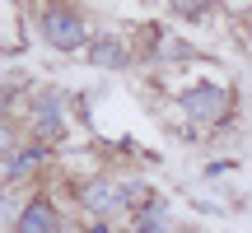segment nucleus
I'll return each instance as SVG.
<instances>
[{
    "label": "nucleus",
    "mask_w": 252,
    "mask_h": 233,
    "mask_svg": "<svg viewBox=\"0 0 252 233\" xmlns=\"http://www.w3.org/2000/svg\"><path fill=\"white\" fill-rule=\"evenodd\" d=\"M159 56H168V61H191V56H196V52H191L187 42H178V37H168V42L159 47Z\"/></svg>",
    "instance_id": "8"
},
{
    "label": "nucleus",
    "mask_w": 252,
    "mask_h": 233,
    "mask_svg": "<svg viewBox=\"0 0 252 233\" xmlns=\"http://www.w3.org/2000/svg\"><path fill=\"white\" fill-rule=\"evenodd\" d=\"M37 159H42V149H24V154H9L0 173H9V177H24V173H33V168H37Z\"/></svg>",
    "instance_id": "7"
},
{
    "label": "nucleus",
    "mask_w": 252,
    "mask_h": 233,
    "mask_svg": "<svg viewBox=\"0 0 252 233\" xmlns=\"http://www.w3.org/2000/svg\"><path fill=\"white\" fill-rule=\"evenodd\" d=\"M173 14H187V19H206L210 5H173Z\"/></svg>",
    "instance_id": "10"
},
{
    "label": "nucleus",
    "mask_w": 252,
    "mask_h": 233,
    "mask_svg": "<svg viewBox=\"0 0 252 233\" xmlns=\"http://www.w3.org/2000/svg\"><path fill=\"white\" fill-rule=\"evenodd\" d=\"M89 61L103 65V70H122L126 65V47L117 42V37H94L89 42Z\"/></svg>",
    "instance_id": "5"
},
{
    "label": "nucleus",
    "mask_w": 252,
    "mask_h": 233,
    "mask_svg": "<svg viewBox=\"0 0 252 233\" xmlns=\"http://www.w3.org/2000/svg\"><path fill=\"white\" fill-rule=\"evenodd\" d=\"M42 37L56 52H80V47H89V19L80 9L52 5V9H42Z\"/></svg>",
    "instance_id": "1"
},
{
    "label": "nucleus",
    "mask_w": 252,
    "mask_h": 233,
    "mask_svg": "<svg viewBox=\"0 0 252 233\" xmlns=\"http://www.w3.org/2000/svg\"><path fill=\"white\" fill-rule=\"evenodd\" d=\"M14 233H61V219H56L52 201H28L24 215L14 219Z\"/></svg>",
    "instance_id": "4"
},
{
    "label": "nucleus",
    "mask_w": 252,
    "mask_h": 233,
    "mask_svg": "<svg viewBox=\"0 0 252 233\" xmlns=\"http://www.w3.org/2000/svg\"><path fill=\"white\" fill-rule=\"evenodd\" d=\"M182 112H187L191 121H220V116L229 112V93L220 89V84H191V89L182 93Z\"/></svg>",
    "instance_id": "3"
},
{
    "label": "nucleus",
    "mask_w": 252,
    "mask_h": 233,
    "mask_svg": "<svg viewBox=\"0 0 252 233\" xmlns=\"http://www.w3.org/2000/svg\"><path fill=\"white\" fill-rule=\"evenodd\" d=\"M140 233H163V205H145V219H140Z\"/></svg>",
    "instance_id": "9"
},
{
    "label": "nucleus",
    "mask_w": 252,
    "mask_h": 233,
    "mask_svg": "<svg viewBox=\"0 0 252 233\" xmlns=\"http://www.w3.org/2000/svg\"><path fill=\"white\" fill-rule=\"evenodd\" d=\"M150 191H145V182H108V177H94L89 187H84V210H94V215H112V210H122L126 201H145Z\"/></svg>",
    "instance_id": "2"
},
{
    "label": "nucleus",
    "mask_w": 252,
    "mask_h": 233,
    "mask_svg": "<svg viewBox=\"0 0 252 233\" xmlns=\"http://www.w3.org/2000/svg\"><path fill=\"white\" fill-rule=\"evenodd\" d=\"M89 233H108V224H89Z\"/></svg>",
    "instance_id": "12"
},
{
    "label": "nucleus",
    "mask_w": 252,
    "mask_h": 233,
    "mask_svg": "<svg viewBox=\"0 0 252 233\" xmlns=\"http://www.w3.org/2000/svg\"><path fill=\"white\" fill-rule=\"evenodd\" d=\"M33 131L37 135H61V98H56V93H42V98H37Z\"/></svg>",
    "instance_id": "6"
},
{
    "label": "nucleus",
    "mask_w": 252,
    "mask_h": 233,
    "mask_svg": "<svg viewBox=\"0 0 252 233\" xmlns=\"http://www.w3.org/2000/svg\"><path fill=\"white\" fill-rule=\"evenodd\" d=\"M9 154H14V131L0 126V159H9Z\"/></svg>",
    "instance_id": "11"
}]
</instances>
